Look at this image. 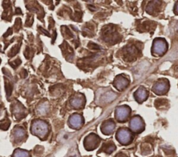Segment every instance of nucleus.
<instances>
[{
  "mask_svg": "<svg viewBox=\"0 0 178 157\" xmlns=\"http://www.w3.org/2000/svg\"><path fill=\"white\" fill-rule=\"evenodd\" d=\"M148 96V92L143 87H141L134 93V98L136 101L139 103H143L147 99Z\"/></svg>",
  "mask_w": 178,
  "mask_h": 157,
  "instance_id": "4468645a",
  "label": "nucleus"
},
{
  "mask_svg": "<svg viewBox=\"0 0 178 157\" xmlns=\"http://www.w3.org/2000/svg\"><path fill=\"white\" fill-rule=\"evenodd\" d=\"M145 125L143 119L140 116H136L133 117L130 121V129L134 132L140 133L143 131Z\"/></svg>",
  "mask_w": 178,
  "mask_h": 157,
  "instance_id": "0eeeda50",
  "label": "nucleus"
},
{
  "mask_svg": "<svg viewBox=\"0 0 178 157\" xmlns=\"http://www.w3.org/2000/svg\"><path fill=\"white\" fill-rule=\"evenodd\" d=\"M115 123L111 120H108L102 123L101 126L102 132L105 135H110L115 130Z\"/></svg>",
  "mask_w": 178,
  "mask_h": 157,
  "instance_id": "ddd939ff",
  "label": "nucleus"
},
{
  "mask_svg": "<svg viewBox=\"0 0 178 157\" xmlns=\"http://www.w3.org/2000/svg\"><path fill=\"white\" fill-rule=\"evenodd\" d=\"M116 95L112 91L107 92L102 97V100L104 103H109L116 99Z\"/></svg>",
  "mask_w": 178,
  "mask_h": 157,
  "instance_id": "a211bd4d",
  "label": "nucleus"
},
{
  "mask_svg": "<svg viewBox=\"0 0 178 157\" xmlns=\"http://www.w3.org/2000/svg\"><path fill=\"white\" fill-rule=\"evenodd\" d=\"M131 114V109L127 105H122L117 107L115 111L116 119L119 122H125L129 118Z\"/></svg>",
  "mask_w": 178,
  "mask_h": 157,
  "instance_id": "423d86ee",
  "label": "nucleus"
},
{
  "mask_svg": "<svg viewBox=\"0 0 178 157\" xmlns=\"http://www.w3.org/2000/svg\"><path fill=\"white\" fill-rule=\"evenodd\" d=\"M70 103L74 108L79 109L82 107L83 105H84V101H83V97L76 96L74 97L73 99L70 100Z\"/></svg>",
  "mask_w": 178,
  "mask_h": 157,
  "instance_id": "f3484780",
  "label": "nucleus"
},
{
  "mask_svg": "<svg viewBox=\"0 0 178 157\" xmlns=\"http://www.w3.org/2000/svg\"><path fill=\"white\" fill-rule=\"evenodd\" d=\"M13 136L16 141H21L26 136V132L23 128L17 127L13 130Z\"/></svg>",
  "mask_w": 178,
  "mask_h": 157,
  "instance_id": "2eb2a0df",
  "label": "nucleus"
},
{
  "mask_svg": "<svg viewBox=\"0 0 178 157\" xmlns=\"http://www.w3.org/2000/svg\"><path fill=\"white\" fill-rule=\"evenodd\" d=\"M102 38L105 42H117L120 38L119 34L117 32L115 26L113 25H107L103 28L102 30Z\"/></svg>",
  "mask_w": 178,
  "mask_h": 157,
  "instance_id": "f03ea898",
  "label": "nucleus"
},
{
  "mask_svg": "<svg viewBox=\"0 0 178 157\" xmlns=\"http://www.w3.org/2000/svg\"><path fill=\"white\" fill-rule=\"evenodd\" d=\"M48 111V105L47 104H43L41 105L40 107H39L38 109V111L40 112V114H44L47 113V111Z\"/></svg>",
  "mask_w": 178,
  "mask_h": 157,
  "instance_id": "412c9836",
  "label": "nucleus"
},
{
  "mask_svg": "<svg viewBox=\"0 0 178 157\" xmlns=\"http://www.w3.org/2000/svg\"><path fill=\"white\" fill-rule=\"evenodd\" d=\"M169 89V84L167 80L158 81L155 84L152 91L157 95H163L166 93Z\"/></svg>",
  "mask_w": 178,
  "mask_h": 157,
  "instance_id": "6e6552de",
  "label": "nucleus"
},
{
  "mask_svg": "<svg viewBox=\"0 0 178 157\" xmlns=\"http://www.w3.org/2000/svg\"><path fill=\"white\" fill-rule=\"evenodd\" d=\"M19 46L18 45H16V46H15L14 47H13V49H11V54L9 55V56L10 57H13V56H14L15 55L16 53H17V52H18V51H19Z\"/></svg>",
  "mask_w": 178,
  "mask_h": 157,
  "instance_id": "5701e85b",
  "label": "nucleus"
},
{
  "mask_svg": "<svg viewBox=\"0 0 178 157\" xmlns=\"http://www.w3.org/2000/svg\"><path fill=\"white\" fill-rule=\"evenodd\" d=\"M115 157H129L128 155H127L125 153H122V152H120L118 153V155H116L115 156Z\"/></svg>",
  "mask_w": 178,
  "mask_h": 157,
  "instance_id": "393cba45",
  "label": "nucleus"
},
{
  "mask_svg": "<svg viewBox=\"0 0 178 157\" xmlns=\"http://www.w3.org/2000/svg\"><path fill=\"white\" fill-rule=\"evenodd\" d=\"M5 89H6V91L7 96H9L11 94V91H12L13 86L11 84V83L8 82V80H6L5 82Z\"/></svg>",
  "mask_w": 178,
  "mask_h": 157,
  "instance_id": "aec40b11",
  "label": "nucleus"
},
{
  "mask_svg": "<svg viewBox=\"0 0 178 157\" xmlns=\"http://www.w3.org/2000/svg\"><path fill=\"white\" fill-rule=\"evenodd\" d=\"M101 139L95 134H91L86 137L83 141V145L86 150L92 151L99 146Z\"/></svg>",
  "mask_w": 178,
  "mask_h": 157,
  "instance_id": "20e7f679",
  "label": "nucleus"
},
{
  "mask_svg": "<svg viewBox=\"0 0 178 157\" xmlns=\"http://www.w3.org/2000/svg\"><path fill=\"white\" fill-rule=\"evenodd\" d=\"M138 50L134 45H129L123 49V57L127 61L133 60L138 55Z\"/></svg>",
  "mask_w": 178,
  "mask_h": 157,
  "instance_id": "1a4fd4ad",
  "label": "nucleus"
},
{
  "mask_svg": "<svg viewBox=\"0 0 178 157\" xmlns=\"http://www.w3.org/2000/svg\"><path fill=\"white\" fill-rule=\"evenodd\" d=\"M167 49H168V44L164 39L157 38L154 40L152 51L155 55L159 56L162 55L164 53H166Z\"/></svg>",
  "mask_w": 178,
  "mask_h": 157,
  "instance_id": "39448f33",
  "label": "nucleus"
},
{
  "mask_svg": "<svg viewBox=\"0 0 178 157\" xmlns=\"http://www.w3.org/2000/svg\"><path fill=\"white\" fill-rule=\"evenodd\" d=\"M177 31L178 32V24H177Z\"/></svg>",
  "mask_w": 178,
  "mask_h": 157,
  "instance_id": "cd10ccee",
  "label": "nucleus"
},
{
  "mask_svg": "<svg viewBox=\"0 0 178 157\" xmlns=\"http://www.w3.org/2000/svg\"><path fill=\"white\" fill-rule=\"evenodd\" d=\"M13 157H30L29 153L26 150L17 149L13 154Z\"/></svg>",
  "mask_w": 178,
  "mask_h": 157,
  "instance_id": "6ab92c4d",
  "label": "nucleus"
},
{
  "mask_svg": "<svg viewBox=\"0 0 178 157\" xmlns=\"http://www.w3.org/2000/svg\"><path fill=\"white\" fill-rule=\"evenodd\" d=\"M16 13L18 14V13H21V10L19 8H16Z\"/></svg>",
  "mask_w": 178,
  "mask_h": 157,
  "instance_id": "bb28decb",
  "label": "nucleus"
},
{
  "mask_svg": "<svg viewBox=\"0 0 178 157\" xmlns=\"http://www.w3.org/2000/svg\"><path fill=\"white\" fill-rule=\"evenodd\" d=\"M134 136L129 130L125 128L119 129L116 133V139L120 143L124 145L130 144L132 142Z\"/></svg>",
  "mask_w": 178,
  "mask_h": 157,
  "instance_id": "7ed1b4c3",
  "label": "nucleus"
},
{
  "mask_svg": "<svg viewBox=\"0 0 178 157\" xmlns=\"http://www.w3.org/2000/svg\"><path fill=\"white\" fill-rule=\"evenodd\" d=\"M115 150H116L115 145L113 144V143L112 141H109L103 144L102 148L100 150V152H104L107 154H111Z\"/></svg>",
  "mask_w": 178,
  "mask_h": 157,
  "instance_id": "dca6fc26",
  "label": "nucleus"
},
{
  "mask_svg": "<svg viewBox=\"0 0 178 157\" xmlns=\"http://www.w3.org/2000/svg\"><path fill=\"white\" fill-rule=\"evenodd\" d=\"M88 46L89 47V48L93 49H95V50H99L100 49V47L98 45H97V44H95V43H93V42L89 43Z\"/></svg>",
  "mask_w": 178,
  "mask_h": 157,
  "instance_id": "b1692460",
  "label": "nucleus"
},
{
  "mask_svg": "<svg viewBox=\"0 0 178 157\" xmlns=\"http://www.w3.org/2000/svg\"><path fill=\"white\" fill-rule=\"evenodd\" d=\"M12 111L15 119L19 120L26 116L25 113V108L19 103H16L12 107Z\"/></svg>",
  "mask_w": 178,
  "mask_h": 157,
  "instance_id": "f8f14e48",
  "label": "nucleus"
},
{
  "mask_svg": "<svg viewBox=\"0 0 178 157\" xmlns=\"http://www.w3.org/2000/svg\"><path fill=\"white\" fill-rule=\"evenodd\" d=\"M83 123V117L78 114H72L69 119V125L72 128L79 129Z\"/></svg>",
  "mask_w": 178,
  "mask_h": 157,
  "instance_id": "9b49d317",
  "label": "nucleus"
},
{
  "mask_svg": "<svg viewBox=\"0 0 178 157\" xmlns=\"http://www.w3.org/2000/svg\"><path fill=\"white\" fill-rule=\"evenodd\" d=\"M175 13H176L178 15V2L177 3L176 6H175Z\"/></svg>",
  "mask_w": 178,
  "mask_h": 157,
  "instance_id": "a878e982",
  "label": "nucleus"
},
{
  "mask_svg": "<svg viewBox=\"0 0 178 157\" xmlns=\"http://www.w3.org/2000/svg\"><path fill=\"white\" fill-rule=\"evenodd\" d=\"M9 125H10V121L8 119L4 120H2L1 121V128L2 130H8V128L9 127Z\"/></svg>",
  "mask_w": 178,
  "mask_h": 157,
  "instance_id": "4be33fe9",
  "label": "nucleus"
},
{
  "mask_svg": "<svg viewBox=\"0 0 178 157\" xmlns=\"http://www.w3.org/2000/svg\"><path fill=\"white\" fill-rule=\"evenodd\" d=\"M129 85V80L124 75H119L113 81V85L118 91H122Z\"/></svg>",
  "mask_w": 178,
  "mask_h": 157,
  "instance_id": "9d476101",
  "label": "nucleus"
},
{
  "mask_svg": "<svg viewBox=\"0 0 178 157\" xmlns=\"http://www.w3.org/2000/svg\"><path fill=\"white\" fill-rule=\"evenodd\" d=\"M31 131L33 135L40 139H44L49 132V126L44 120H36L32 123Z\"/></svg>",
  "mask_w": 178,
  "mask_h": 157,
  "instance_id": "f257e3e1",
  "label": "nucleus"
}]
</instances>
